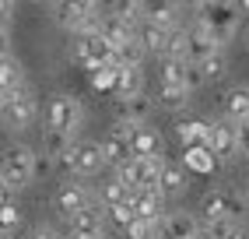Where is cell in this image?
Masks as SVG:
<instances>
[{"mask_svg": "<svg viewBox=\"0 0 249 239\" xmlns=\"http://www.w3.org/2000/svg\"><path fill=\"white\" fill-rule=\"evenodd\" d=\"M249 204L242 200V194H228V190H211L200 200V221L204 225H221V221H239L246 215Z\"/></svg>", "mask_w": 249, "mask_h": 239, "instance_id": "5b68a950", "label": "cell"}, {"mask_svg": "<svg viewBox=\"0 0 249 239\" xmlns=\"http://www.w3.org/2000/svg\"><path fill=\"white\" fill-rule=\"evenodd\" d=\"M190 173L182 169L179 162H165L161 165V179H158V190H161V197L169 200V197H179V194H186V186H190V179H186Z\"/></svg>", "mask_w": 249, "mask_h": 239, "instance_id": "ffe728a7", "label": "cell"}, {"mask_svg": "<svg viewBox=\"0 0 249 239\" xmlns=\"http://www.w3.org/2000/svg\"><path fill=\"white\" fill-rule=\"evenodd\" d=\"M155 106H158V102H155L151 95L144 92V95H137V99H130V102H123V109H120V116H123V120H134V123H141V127H144V120H147V116L155 113Z\"/></svg>", "mask_w": 249, "mask_h": 239, "instance_id": "83f0119b", "label": "cell"}, {"mask_svg": "<svg viewBox=\"0 0 249 239\" xmlns=\"http://www.w3.org/2000/svg\"><path fill=\"white\" fill-rule=\"evenodd\" d=\"M56 169H71L74 176H95L98 169L106 165V155H102V141H74V148L67 155L53 159Z\"/></svg>", "mask_w": 249, "mask_h": 239, "instance_id": "8992f818", "label": "cell"}, {"mask_svg": "<svg viewBox=\"0 0 249 239\" xmlns=\"http://www.w3.org/2000/svg\"><path fill=\"white\" fill-rule=\"evenodd\" d=\"M91 78V88L102 92V95H116V67H102V71L88 74Z\"/></svg>", "mask_w": 249, "mask_h": 239, "instance_id": "f546056e", "label": "cell"}, {"mask_svg": "<svg viewBox=\"0 0 249 239\" xmlns=\"http://www.w3.org/2000/svg\"><path fill=\"white\" fill-rule=\"evenodd\" d=\"M116 176L123 179V186L130 194H147V190H158L161 165L158 162H144V159H130L126 165L116 169Z\"/></svg>", "mask_w": 249, "mask_h": 239, "instance_id": "ba28073f", "label": "cell"}, {"mask_svg": "<svg viewBox=\"0 0 249 239\" xmlns=\"http://www.w3.org/2000/svg\"><path fill=\"white\" fill-rule=\"evenodd\" d=\"M21 229V208L14 204V197L4 190V204H0V232L4 239H14V232Z\"/></svg>", "mask_w": 249, "mask_h": 239, "instance_id": "484cf974", "label": "cell"}, {"mask_svg": "<svg viewBox=\"0 0 249 239\" xmlns=\"http://www.w3.org/2000/svg\"><path fill=\"white\" fill-rule=\"evenodd\" d=\"M98 32L106 36V42L120 53V49H126L134 39H141V28H134V25H126L120 14H112V11H106V18H102V25H98Z\"/></svg>", "mask_w": 249, "mask_h": 239, "instance_id": "9a60e30c", "label": "cell"}, {"mask_svg": "<svg viewBox=\"0 0 249 239\" xmlns=\"http://www.w3.org/2000/svg\"><path fill=\"white\" fill-rule=\"evenodd\" d=\"M134 208H137V218L151 221V225H161V221L169 218V208H165V197H161V190L134 194Z\"/></svg>", "mask_w": 249, "mask_h": 239, "instance_id": "e0dca14e", "label": "cell"}, {"mask_svg": "<svg viewBox=\"0 0 249 239\" xmlns=\"http://www.w3.org/2000/svg\"><path fill=\"white\" fill-rule=\"evenodd\" d=\"M186 53H190V63H207L211 57L221 53V46H218V39L211 36V28L193 21L186 28Z\"/></svg>", "mask_w": 249, "mask_h": 239, "instance_id": "4fadbf2b", "label": "cell"}, {"mask_svg": "<svg viewBox=\"0 0 249 239\" xmlns=\"http://www.w3.org/2000/svg\"><path fill=\"white\" fill-rule=\"evenodd\" d=\"M130 151H134V159H144V162H158V165L169 162V148H165V138H161L155 127H141V134H137L134 141H130Z\"/></svg>", "mask_w": 249, "mask_h": 239, "instance_id": "8fae6325", "label": "cell"}, {"mask_svg": "<svg viewBox=\"0 0 249 239\" xmlns=\"http://www.w3.org/2000/svg\"><path fill=\"white\" fill-rule=\"evenodd\" d=\"M225 120H231V123L249 120V84H235L225 92Z\"/></svg>", "mask_w": 249, "mask_h": 239, "instance_id": "44dd1931", "label": "cell"}, {"mask_svg": "<svg viewBox=\"0 0 249 239\" xmlns=\"http://www.w3.org/2000/svg\"><path fill=\"white\" fill-rule=\"evenodd\" d=\"M196 239H218V236H214V229H211V225H204L200 232H196Z\"/></svg>", "mask_w": 249, "mask_h": 239, "instance_id": "e575fe53", "label": "cell"}, {"mask_svg": "<svg viewBox=\"0 0 249 239\" xmlns=\"http://www.w3.org/2000/svg\"><path fill=\"white\" fill-rule=\"evenodd\" d=\"M172 32H176V28H161V25L144 21V28H141V42H144L147 53H158V57L165 60V53H169V42H172Z\"/></svg>", "mask_w": 249, "mask_h": 239, "instance_id": "7402d4cb", "label": "cell"}, {"mask_svg": "<svg viewBox=\"0 0 249 239\" xmlns=\"http://www.w3.org/2000/svg\"><path fill=\"white\" fill-rule=\"evenodd\" d=\"M36 116H39V99H36L32 88H25L14 102L4 106V127L7 130H28L36 123Z\"/></svg>", "mask_w": 249, "mask_h": 239, "instance_id": "9c48e42d", "label": "cell"}, {"mask_svg": "<svg viewBox=\"0 0 249 239\" xmlns=\"http://www.w3.org/2000/svg\"><path fill=\"white\" fill-rule=\"evenodd\" d=\"M102 155H106V165H112V169H120V165H126L130 159H134V151H130V144L126 141H120V138H109L102 141Z\"/></svg>", "mask_w": 249, "mask_h": 239, "instance_id": "f1b7e54d", "label": "cell"}, {"mask_svg": "<svg viewBox=\"0 0 249 239\" xmlns=\"http://www.w3.org/2000/svg\"><path fill=\"white\" fill-rule=\"evenodd\" d=\"M211 151L218 155V162H231L242 151L239 144V123H231V120H218L211 130Z\"/></svg>", "mask_w": 249, "mask_h": 239, "instance_id": "7c38bea8", "label": "cell"}, {"mask_svg": "<svg viewBox=\"0 0 249 239\" xmlns=\"http://www.w3.org/2000/svg\"><path fill=\"white\" fill-rule=\"evenodd\" d=\"M28 239H63V236H60L53 225H36V229L28 232Z\"/></svg>", "mask_w": 249, "mask_h": 239, "instance_id": "836d02e7", "label": "cell"}, {"mask_svg": "<svg viewBox=\"0 0 249 239\" xmlns=\"http://www.w3.org/2000/svg\"><path fill=\"white\" fill-rule=\"evenodd\" d=\"M193 11V21L196 25H204V28H211V36L218 39V46H228L231 42V36L239 32V21H242V11H239V4H190Z\"/></svg>", "mask_w": 249, "mask_h": 239, "instance_id": "6da1fadb", "label": "cell"}, {"mask_svg": "<svg viewBox=\"0 0 249 239\" xmlns=\"http://www.w3.org/2000/svg\"><path fill=\"white\" fill-rule=\"evenodd\" d=\"M144 95V67H116V99L130 102Z\"/></svg>", "mask_w": 249, "mask_h": 239, "instance_id": "ac0fdd59", "label": "cell"}, {"mask_svg": "<svg viewBox=\"0 0 249 239\" xmlns=\"http://www.w3.org/2000/svg\"><path fill=\"white\" fill-rule=\"evenodd\" d=\"M211 229H214L218 239H249V232H246L242 221H221V225H211Z\"/></svg>", "mask_w": 249, "mask_h": 239, "instance_id": "d6a6232c", "label": "cell"}, {"mask_svg": "<svg viewBox=\"0 0 249 239\" xmlns=\"http://www.w3.org/2000/svg\"><path fill=\"white\" fill-rule=\"evenodd\" d=\"M106 204H95V208L81 211L74 221H71V239H106Z\"/></svg>", "mask_w": 249, "mask_h": 239, "instance_id": "5bb4252c", "label": "cell"}, {"mask_svg": "<svg viewBox=\"0 0 249 239\" xmlns=\"http://www.w3.org/2000/svg\"><path fill=\"white\" fill-rule=\"evenodd\" d=\"M242 39H246V49H249V25H246V36H242Z\"/></svg>", "mask_w": 249, "mask_h": 239, "instance_id": "74e56055", "label": "cell"}, {"mask_svg": "<svg viewBox=\"0 0 249 239\" xmlns=\"http://www.w3.org/2000/svg\"><path fill=\"white\" fill-rule=\"evenodd\" d=\"M242 200H246V204H249V179H246V183H242Z\"/></svg>", "mask_w": 249, "mask_h": 239, "instance_id": "d590c367", "label": "cell"}, {"mask_svg": "<svg viewBox=\"0 0 249 239\" xmlns=\"http://www.w3.org/2000/svg\"><path fill=\"white\" fill-rule=\"evenodd\" d=\"M71 53L88 67V74L102 71V67H116V49L106 42L102 32H85V36H74Z\"/></svg>", "mask_w": 249, "mask_h": 239, "instance_id": "277c9868", "label": "cell"}, {"mask_svg": "<svg viewBox=\"0 0 249 239\" xmlns=\"http://www.w3.org/2000/svg\"><path fill=\"white\" fill-rule=\"evenodd\" d=\"M130 197H134V194H130L126 186H123L120 176H109L102 186H98V200L106 204V211H109V208H120V204H126Z\"/></svg>", "mask_w": 249, "mask_h": 239, "instance_id": "603a6c76", "label": "cell"}, {"mask_svg": "<svg viewBox=\"0 0 249 239\" xmlns=\"http://www.w3.org/2000/svg\"><path fill=\"white\" fill-rule=\"evenodd\" d=\"M39 176V155L25 144H11L4 151V162H0V179H4L7 194H18Z\"/></svg>", "mask_w": 249, "mask_h": 239, "instance_id": "7a4b0ae2", "label": "cell"}, {"mask_svg": "<svg viewBox=\"0 0 249 239\" xmlns=\"http://www.w3.org/2000/svg\"><path fill=\"white\" fill-rule=\"evenodd\" d=\"M46 120H49V130H60V134H67V138L77 141L81 123H85V106L71 92H60L46 102Z\"/></svg>", "mask_w": 249, "mask_h": 239, "instance_id": "3957f363", "label": "cell"}, {"mask_svg": "<svg viewBox=\"0 0 249 239\" xmlns=\"http://www.w3.org/2000/svg\"><path fill=\"white\" fill-rule=\"evenodd\" d=\"M95 204H102V200H98V194H91L85 183H71L67 179V183H60V190L53 194V208H56V215L67 221V225H71L81 211L95 208Z\"/></svg>", "mask_w": 249, "mask_h": 239, "instance_id": "52a82bcc", "label": "cell"}, {"mask_svg": "<svg viewBox=\"0 0 249 239\" xmlns=\"http://www.w3.org/2000/svg\"><path fill=\"white\" fill-rule=\"evenodd\" d=\"M204 71V78L207 81H218V78H225L228 74V60H225V53H218V57H211L207 63H196Z\"/></svg>", "mask_w": 249, "mask_h": 239, "instance_id": "1f68e13d", "label": "cell"}, {"mask_svg": "<svg viewBox=\"0 0 249 239\" xmlns=\"http://www.w3.org/2000/svg\"><path fill=\"white\" fill-rule=\"evenodd\" d=\"M25 88H28L25 67H21L18 57H11V49L4 46V60H0V99H4V106H7V102H14Z\"/></svg>", "mask_w": 249, "mask_h": 239, "instance_id": "30bf717a", "label": "cell"}, {"mask_svg": "<svg viewBox=\"0 0 249 239\" xmlns=\"http://www.w3.org/2000/svg\"><path fill=\"white\" fill-rule=\"evenodd\" d=\"M239 11H242V18H246V14H249V0H242V4H239Z\"/></svg>", "mask_w": 249, "mask_h": 239, "instance_id": "8d00e7d4", "label": "cell"}, {"mask_svg": "<svg viewBox=\"0 0 249 239\" xmlns=\"http://www.w3.org/2000/svg\"><path fill=\"white\" fill-rule=\"evenodd\" d=\"M120 236L123 239H158V225H151V221H144V218H134Z\"/></svg>", "mask_w": 249, "mask_h": 239, "instance_id": "4dcf8cb0", "label": "cell"}, {"mask_svg": "<svg viewBox=\"0 0 249 239\" xmlns=\"http://www.w3.org/2000/svg\"><path fill=\"white\" fill-rule=\"evenodd\" d=\"M186 74H190V63L186 60H161V67H158V81L161 84H172V88H186Z\"/></svg>", "mask_w": 249, "mask_h": 239, "instance_id": "d4e9b609", "label": "cell"}, {"mask_svg": "<svg viewBox=\"0 0 249 239\" xmlns=\"http://www.w3.org/2000/svg\"><path fill=\"white\" fill-rule=\"evenodd\" d=\"M155 102H158L161 109H169V113H179V109L190 106V92L186 88H172V84H158Z\"/></svg>", "mask_w": 249, "mask_h": 239, "instance_id": "4316f807", "label": "cell"}, {"mask_svg": "<svg viewBox=\"0 0 249 239\" xmlns=\"http://www.w3.org/2000/svg\"><path fill=\"white\" fill-rule=\"evenodd\" d=\"M179 18H182V11H179V4H172V0L147 7V21H151V25H161V28H182Z\"/></svg>", "mask_w": 249, "mask_h": 239, "instance_id": "cb8c5ba5", "label": "cell"}, {"mask_svg": "<svg viewBox=\"0 0 249 239\" xmlns=\"http://www.w3.org/2000/svg\"><path fill=\"white\" fill-rule=\"evenodd\" d=\"M218 165L221 162L211 148H182V169H186L190 176H211Z\"/></svg>", "mask_w": 249, "mask_h": 239, "instance_id": "d6986e66", "label": "cell"}, {"mask_svg": "<svg viewBox=\"0 0 249 239\" xmlns=\"http://www.w3.org/2000/svg\"><path fill=\"white\" fill-rule=\"evenodd\" d=\"M211 130H214V123H207V120L182 116L176 123V138L182 141V148H211Z\"/></svg>", "mask_w": 249, "mask_h": 239, "instance_id": "2e32d148", "label": "cell"}]
</instances>
